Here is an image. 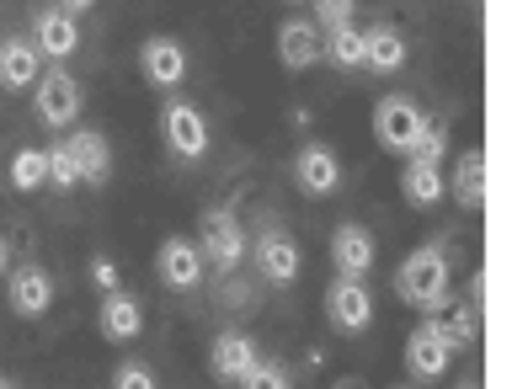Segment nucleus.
<instances>
[{"label": "nucleus", "mask_w": 512, "mask_h": 389, "mask_svg": "<svg viewBox=\"0 0 512 389\" xmlns=\"http://www.w3.org/2000/svg\"><path fill=\"white\" fill-rule=\"evenodd\" d=\"M395 294L406 304H416V310L438 315L448 304V256L438 246L411 251L406 262H400V272H395Z\"/></svg>", "instance_id": "nucleus-1"}, {"label": "nucleus", "mask_w": 512, "mask_h": 389, "mask_svg": "<svg viewBox=\"0 0 512 389\" xmlns=\"http://www.w3.org/2000/svg\"><path fill=\"white\" fill-rule=\"evenodd\" d=\"M454 336L443 331V320H422L411 336H406V368H411V379H443L448 374V363H454Z\"/></svg>", "instance_id": "nucleus-2"}, {"label": "nucleus", "mask_w": 512, "mask_h": 389, "mask_svg": "<svg viewBox=\"0 0 512 389\" xmlns=\"http://www.w3.org/2000/svg\"><path fill=\"white\" fill-rule=\"evenodd\" d=\"M422 128H427L422 107L406 102V96H384L374 107V139H379V150H390V155H411V144Z\"/></svg>", "instance_id": "nucleus-3"}, {"label": "nucleus", "mask_w": 512, "mask_h": 389, "mask_svg": "<svg viewBox=\"0 0 512 389\" xmlns=\"http://www.w3.org/2000/svg\"><path fill=\"white\" fill-rule=\"evenodd\" d=\"M160 134H166V150L176 160H203L208 155V118L192 102H166V112H160Z\"/></svg>", "instance_id": "nucleus-4"}, {"label": "nucleus", "mask_w": 512, "mask_h": 389, "mask_svg": "<svg viewBox=\"0 0 512 389\" xmlns=\"http://www.w3.org/2000/svg\"><path fill=\"white\" fill-rule=\"evenodd\" d=\"M198 251H203V267H219V272H235L240 262H246V230H240V219L235 214H203V240H198Z\"/></svg>", "instance_id": "nucleus-5"}, {"label": "nucleus", "mask_w": 512, "mask_h": 389, "mask_svg": "<svg viewBox=\"0 0 512 389\" xmlns=\"http://www.w3.org/2000/svg\"><path fill=\"white\" fill-rule=\"evenodd\" d=\"M326 320L347 336L374 326V294H368V283L363 278H336L326 288Z\"/></svg>", "instance_id": "nucleus-6"}, {"label": "nucleus", "mask_w": 512, "mask_h": 389, "mask_svg": "<svg viewBox=\"0 0 512 389\" xmlns=\"http://www.w3.org/2000/svg\"><path fill=\"white\" fill-rule=\"evenodd\" d=\"M32 107H38V118L48 128H70L80 118V80L70 70L38 75V86H32Z\"/></svg>", "instance_id": "nucleus-7"}, {"label": "nucleus", "mask_w": 512, "mask_h": 389, "mask_svg": "<svg viewBox=\"0 0 512 389\" xmlns=\"http://www.w3.org/2000/svg\"><path fill=\"white\" fill-rule=\"evenodd\" d=\"M139 70L150 86L160 91H171V86H182V75H187V48L166 38V32H155V38H144L139 43Z\"/></svg>", "instance_id": "nucleus-8"}, {"label": "nucleus", "mask_w": 512, "mask_h": 389, "mask_svg": "<svg viewBox=\"0 0 512 389\" xmlns=\"http://www.w3.org/2000/svg\"><path fill=\"white\" fill-rule=\"evenodd\" d=\"M294 182H299V192H310V198H331V192L342 187V160H336V150H326V144H304L294 155Z\"/></svg>", "instance_id": "nucleus-9"}, {"label": "nucleus", "mask_w": 512, "mask_h": 389, "mask_svg": "<svg viewBox=\"0 0 512 389\" xmlns=\"http://www.w3.org/2000/svg\"><path fill=\"white\" fill-rule=\"evenodd\" d=\"M256 363H262V352H256V342L246 331H219L214 347H208V368H214V379H224V384H240Z\"/></svg>", "instance_id": "nucleus-10"}, {"label": "nucleus", "mask_w": 512, "mask_h": 389, "mask_svg": "<svg viewBox=\"0 0 512 389\" xmlns=\"http://www.w3.org/2000/svg\"><path fill=\"white\" fill-rule=\"evenodd\" d=\"M155 272L166 288H198L203 283V251L192 246V240L171 235V240H160V251H155Z\"/></svg>", "instance_id": "nucleus-11"}, {"label": "nucleus", "mask_w": 512, "mask_h": 389, "mask_svg": "<svg viewBox=\"0 0 512 389\" xmlns=\"http://www.w3.org/2000/svg\"><path fill=\"white\" fill-rule=\"evenodd\" d=\"M278 59H283V70H310V64L326 59V32H320L315 22H283L278 27Z\"/></svg>", "instance_id": "nucleus-12"}, {"label": "nucleus", "mask_w": 512, "mask_h": 389, "mask_svg": "<svg viewBox=\"0 0 512 389\" xmlns=\"http://www.w3.org/2000/svg\"><path fill=\"white\" fill-rule=\"evenodd\" d=\"M331 262H336V278H363L374 267V235L363 224H336L331 230Z\"/></svg>", "instance_id": "nucleus-13"}, {"label": "nucleus", "mask_w": 512, "mask_h": 389, "mask_svg": "<svg viewBox=\"0 0 512 389\" xmlns=\"http://www.w3.org/2000/svg\"><path fill=\"white\" fill-rule=\"evenodd\" d=\"M6 299L22 320H38V315H48V304H54V278H48L43 267H16L11 283H6Z\"/></svg>", "instance_id": "nucleus-14"}, {"label": "nucleus", "mask_w": 512, "mask_h": 389, "mask_svg": "<svg viewBox=\"0 0 512 389\" xmlns=\"http://www.w3.org/2000/svg\"><path fill=\"white\" fill-rule=\"evenodd\" d=\"M96 326H102L107 342H134V336L144 331V310H139V299L128 294V288H112V294H102Z\"/></svg>", "instance_id": "nucleus-15"}, {"label": "nucleus", "mask_w": 512, "mask_h": 389, "mask_svg": "<svg viewBox=\"0 0 512 389\" xmlns=\"http://www.w3.org/2000/svg\"><path fill=\"white\" fill-rule=\"evenodd\" d=\"M443 187H454V203L464 214H480V203H486V155H480V144L475 150H459L454 176H448Z\"/></svg>", "instance_id": "nucleus-16"}, {"label": "nucleus", "mask_w": 512, "mask_h": 389, "mask_svg": "<svg viewBox=\"0 0 512 389\" xmlns=\"http://www.w3.org/2000/svg\"><path fill=\"white\" fill-rule=\"evenodd\" d=\"M32 48L48 59H70L75 48H80V27H75V16L70 11H43L38 22H32Z\"/></svg>", "instance_id": "nucleus-17"}, {"label": "nucleus", "mask_w": 512, "mask_h": 389, "mask_svg": "<svg viewBox=\"0 0 512 389\" xmlns=\"http://www.w3.org/2000/svg\"><path fill=\"white\" fill-rule=\"evenodd\" d=\"M256 267H262L267 283L288 288V283L299 278V246H294V240H288L283 230H267L262 240H256Z\"/></svg>", "instance_id": "nucleus-18"}, {"label": "nucleus", "mask_w": 512, "mask_h": 389, "mask_svg": "<svg viewBox=\"0 0 512 389\" xmlns=\"http://www.w3.org/2000/svg\"><path fill=\"white\" fill-rule=\"evenodd\" d=\"M43 75V54L32 48V38H11L0 48V86L6 91H32Z\"/></svg>", "instance_id": "nucleus-19"}, {"label": "nucleus", "mask_w": 512, "mask_h": 389, "mask_svg": "<svg viewBox=\"0 0 512 389\" xmlns=\"http://www.w3.org/2000/svg\"><path fill=\"white\" fill-rule=\"evenodd\" d=\"M64 144H70V160H75V176H80V182L102 187V182H107V171H112V150H107V139L96 134V128H80V134H70Z\"/></svg>", "instance_id": "nucleus-20"}, {"label": "nucleus", "mask_w": 512, "mask_h": 389, "mask_svg": "<svg viewBox=\"0 0 512 389\" xmlns=\"http://www.w3.org/2000/svg\"><path fill=\"white\" fill-rule=\"evenodd\" d=\"M400 198H406L411 208H432L443 198V171L438 160L427 155H406V171H400Z\"/></svg>", "instance_id": "nucleus-21"}, {"label": "nucleus", "mask_w": 512, "mask_h": 389, "mask_svg": "<svg viewBox=\"0 0 512 389\" xmlns=\"http://www.w3.org/2000/svg\"><path fill=\"white\" fill-rule=\"evenodd\" d=\"M406 64V38L390 27V22H379V27H368L363 32V70H374V75H390Z\"/></svg>", "instance_id": "nucleus-22"}, {"label": "nucleus", "mask_w": 512, "mask_h": 389, "mask_svg": "<svg viewBox=\"0 0 512 389\" xmlns=\"http://www.w3.org/2000/svg\"><path fill=\"white\" fill-rule=\"evenodd\" d=\"M326 64H336V70H363V32L331 27L326 32Z\"/></svg>", "instance_id": "nucleus-23"}, {"label": "nucleus", "mask_w": 512, "mask_h": 389, "mask_svg": "<svg viewBox=\"0 0 512 389\" xmlns=\"http://www.w3.org/2000/svg\"><path fill=\"white\" fill-rule=\"evenodd\" d=\"M11 187L16 192H38L43 182H48V166H43V150H16L11 155Z\"/></svg>", "instance_id": "nucleus-24"}, {"label": "nucleus", "mask_w": 512, "mask_h": 389, "mask_svg": "<svg viewBox=\"0 0 512 389\" xmlns=\"http://www.w3.org/2000/svg\"><path fill=\"white\" fill-rule=\"evenodd\" d=\"M43 166H48V187H59V192H70L80 187V176H75V160H70V144H48L43 150Z\"/></svg>", "instance_id": "nucleus-25"}, {"label": "nucleus", "mask_w": 512, "mask_h": 389, "mask_svg": "<svg viewBox=\"0 0 512 389\" xmlns=\"http://www.w3.org/2000/svg\"><path fill=\"white\" fill-rule=\"evenodd\" d=\"M443 331L454 336V347L464 352V347H470L475 336H480V304H459V310H454V320H448Z\"/></svg>", "instance_id": "nucleus-26"}, {"label": "nucleus", "mask_w": 512, "mask_h": 389, "mask_svg": "<svg viewBox=\"0 0 512 389\" xmlns=\"http://www.w3.org/2000/svg\"><path fill=\"white\" fill-rule=\"evenodd\" d=\"M352 11H358V0H315V27H352Z\"/></svg>", "instance_id": "nucleus-27"}, {"label": "nucleus", "mask_w": 512, "mask_h": 389, "mask_svg": "<svg viewBox=\"0 0 512 389\" xmlns=\"http://www.w3.org/2000/svg\"><path fill=\"white\" fill-rule=\"evenodd\" d=\"M240 389H288V374L278 363H256L246 379H240Z\"/></svg>", "instance_id": "nucleus-28"}, {"label": "nucleus", "mask_w": 512, "mask_h": 389, "mask_svg": "<svg viewBox=\"0 0 512 389\" xmlns=\"http://www.w3.org/2000/svg\"><path fill=\"white\" fill-rule=\"evenodd\" d=\"M112 389H160L155 374L144 363H118V374H112Z\"/></svg>", "instance_id": "nucleus-29"}, {"label": "nucleus", "mask_w": 512, "mask_h": 389, "mask_svg": "<svg viewBox=\"0 0 512 389\" xmlns=\"http://www.w3.org/2000/svg\"><path fill=\"white\" fill-rule=\"evenodd\" d=\"M91 283L102 288V294H112V288H123V278H118V262H107V256H96V262H91Z\"/></svg>", "instance_id": "nucleus-30"}, {"label": "nucleus", "mask_w": 512, "mask_h": 389, "mask_svg": "<svg viewBox=\"0 0 512 389\" xmlns=\"http://www.w3.org/2000/svg\"><path fill=\"white\" fill-rule=\"evenodd\" d=\"M91 6H96V0H59V11H70V16L75 11H91Z\"/></svg>", "instance_id": "nucleus-31"}, {"label": "nucleus", "mask_w": 512, "mask_h": 389, "mask_svg": "<svg viewBox=\"0 0 512 389\" xmlns=\"http://www.w3.org/2000/svg\"><path fill=\"white\" fill-rule=\"evenodd\" d=\"M0 278H6V240H0Z\"/></svg>", "instance_id": "nucleus-32"}, {"label": "nucleus", "mask_w": 512, "mask_h": 389, "mask_svg": "<svg viewBox=\"0 0 512 389\" xmlns=\"http://www.w3.org/2000/svg\"><path fill=\"white\" fill-rule=\"evenodd\" d=\"M336 389H363V384H358V379H347V384H336Z\"/></svg>", "instance_id": "nucleus-33"}, {"label": "nucleus", "mask_w": 512, "mask_h": 389, "mask_svg": "<svg viewBox=\"0 0 512 389\" xmlns=\"http://www.w3.org/2000/svg\"><path fill=\"white\" fill-rule=\"evenodd\" d=\"M459 389H480V384H475V379H464V384H459Z\"/></svg>", "instance_id": "nucleus-34"}, {"label": "nucleus", "mask_w": 512, "mask_h": 389, "mask_svg": "<svg viewBox=\"0 0 512 389\" xmlns=\"http://www.w3.org/2000/svg\"><path fill=\"white\" fill-rule=\"evenodd\" d=\"M0 389H11V384H6V379H0Z\"/></svg>", "instance_id": "nucleus-35"}]
</instances>
